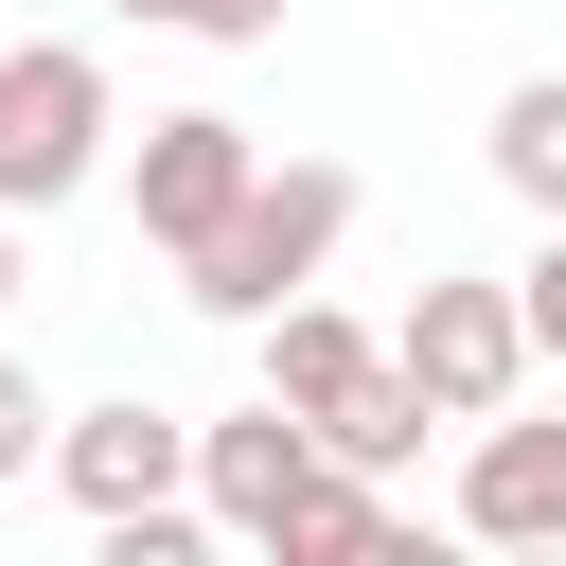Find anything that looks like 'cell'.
Instances as JSON below:
<instances>
[{"mask_svg":"<svg viewBox=\"0 0 566 566\" xmlns=\"http://www.w3.org/2000/svg\"><path fill=\"white\" fill-rule=\"evenodd\" d=\"M407 442H424V389H407V371H371L354 407H318V460H354V478H389Z\"/></svg>","mask_w":566,"mask_h":566,"instance_id":"8fae6325","label":"cell"},{"mask_svg":"<svg viewBox=\"0 0 566 566\" xmlns=\"http://www.w3.org/2000/svg\"><path fill=\"white\" fill-rule=\"evenodd\" d=\"M460 531L478 548H566V424H478V460H460Z\"/></svg>","mask_w":566,"mask_h":566,"instance_id":"52a82bcc","label":"cell"},{"mask_svg":"<svg viewBox=\"0 0 566 566\" xmlns=\"http://www.w3.org/2000/svg\"><path fill=\"white\" fill-rule=\"evenodd\" d=\"M106 142H124L106 53H88V35H18V53H0V212H18V230L71 212V195L106 177Z\"/></svg>","mask_w":566,"mask_h":566,"instance_id":"7a4b0ae2","label":"cell"},{"mask_svg":"<svg viewBox=\"0 0 566 566\" xmlns=\"http://www.w3.org/2000/svg\"><path fill=\"white\" fill-rule=\"evenodd\" d=\"M248 177H265V142H248L230 106H159V124H142V159H124V195H142V248L177 265L195 230H230V195H248Z\"/></svg>","mask_w":566,"mask_h":566,"instance_id":"5b68a950","label":"cell"},{"mask_svg":"<svg viewBox=\"0 0 566 566\" xmlns=\"http://www.w3.org/2000/svg\"><path fill=\"white\" fill-rule=\"evenodd\" d=\"M301 478H318V424H301V407H283V389H248V407H230V424H195V513H212V531H230V548H265V531H283V495H301Z\"/></svg>","mask_w":566,"mask_h":566,"instance_id":"8992f818","label":"cell"},{"mask_svg":"<svg viewBox=\"0 0 566 566\" xmlns=\"http://www.w3.org/2000/svg\"><path fill=\"white\" fill-rule=\"evenodd\" d=\"M248 336H265V389H283V407H301V424H318V407H354V389H371V371H389V336H354V318H336V301H318V283H301V301H265V318H248Z\"/></svg>","mask_w":566,"mask_h":566,"instance_id":"ba28073f","label":"cell"},{"mask_svg":"<svg viewBox=\"0 0 566 566\" xmlns=\"http://www.w3.org/2000/svg\"><path fill=\"white\" fill-rule=\"evenodd\" d=\"M18 283H35V265H18V212H0V318H18Z\"/></svg>","mask_w":566,"mask_h":566,"instance_id":"9a60e30c","label":"cell"},{"mask_svg":"<svg viewBox=\"0 0 566 566\" xmlns=\"http://www.w3.org/2000/svg\"><path fill=\"white\" fill-rule=\"evenodd\" d=\"M124 18H159V35H212V53H265L301 0H124Z\"/></svg>","mask_w":566,"mask_h":566,"instance_id":"4fadbf2b","label":"cell"},{"mask_svg":"<svg viewBox=\"0 0 566 566\" xmlns=\"http://www.w3.org/2000/svg\"><path fill=\"white\" fill-rule=\"evenodd\" d=\"M53 495H71L88 531H124V513L195 495V424H177V407H142V389H106V407H53Z\"/></svg>","mask_w":566,"mask_h":566,"instance_id":"277c9868","label":"cell"},{"mask_svg":"<svg viewBox=\"0 0 566 566\" xmlns=\"http://www.w3.org/2000/svg\"><path fill=\"white\" fill-rule=\"evenodd\" d=\"M265 548H283V566H354V548H389V495H371L354 460H318V478L283 495V531H265Z\"/></svg>","mask_w":566,"mask_h":566,"instance_id":"30bf717a","label":"cell"},{"mask_svg":"<svg viewBox=\"0 0 566 566\" xmlns=\"http://www.w3.org/2000/svg\"><path fill=\"white\" fill-rule=\"evenodd\" d=\"M513 318H531V371H566V212H548V248L513 265Z\"/></svg>","mask_w":566,"mask_h":566,"instance_id":"5bb4252c","label":"cell"},{"mask_svg":"<svg viewBox=\"0 0 566 566\" xmlns=\"http://www.w3.org/2000/svg\"><path fill=\"white\" fill-rule=\"evenodd\" d=\"M18 478H53V389H35L18 336H0V495H18Z\"/></svg>","mask_w":566,"mask_h":566,"instance_id":"7c38bea8","label":"cell"},{"mask_svg":"<svg viewBox=\"0 0 566 566\" xmlns=\"http://www.w3.org/2000/svg\"><path fill=\"white\" fill-rule=\"evenodd\" d=\"M389 371L424 389V424H495V407L531 389V318H513V283H478V265H424V301L389 318Z\"/></svg>","mask_w":566,"mask_h":566,"instance_id":"3957f363","label":"cell"},{"mask_svg":"<svg viewBox=\"0 0 566 566\" xmlns=\"http://www.w3.org/2000/svg\"><path fill=\"white\" fill-rule=\"evenodd\" d=\"M478 159H495V195H513V212H566V71H513V88H495V124H478Z\"/></svg>","mask_w":566,"mask_h":566,"instance_id":"9c48e42d","label":"cell"},{"mask_svg":"<svg viewBox=\"0 0 566 566\" xmlns=\"http://www.w3.org/2000/svg\"><path fill=\"white\" fill-rule=\"evenodd\" d=\"M336 230H354V159H265V177L230 195V230H195V248H177V301L248 336L265 301H301V283L336 265Z\"/></svg>","mask_w":566,"mask_h":566,"instance_id":"6da1fadb","label":"cell"}]
</instances>
